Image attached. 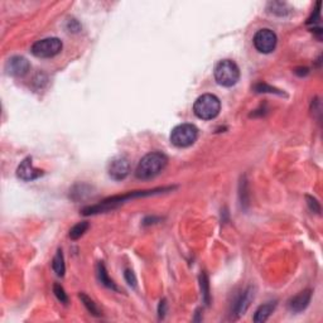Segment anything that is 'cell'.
Returning <instances> with one entry per match:
<instances>
[{
  "instance_id": "cell-1",
  "label": "cell",
  "mask_w": 323,
  "mask_h": 323,
  "mask_svg": "<svg viewBox=\"0 0 323 323\" xmlns=\"http://www.w3.org/2000/svg\"><path fill=\"white\" fill-rule=\"evenodd\" d=\"M176 187H158V188L153 189H147V191H133L129 192L126 195L123 196H113V197H109L106 200L101 201L100 203L94 206H89V207L84 208L82 210V215L90 216V215H96V213L106 212V211H110L116 208L118 206L123 205L126 201L133 200V198L138 197H145V196H154L159 195V193H166V192L173 191Z\"/></svg>"
},
{
  "instance_id": "cell-2",
  "label": "cell",
  "mask_w": 323,
  "mask_h": 323,
  "mask_svg": "<svg viewBox=\"0 0 323 323\" xmlns=\"http://www.w3.org/2000/svg\"><path fill=\"white\" fill-rule=\"evenodd\" d=\"M167 163H168V158L166 157V154L160 152H152L139 160L135 169V176L142 181L153 179L164 171Z\"/></svg>"
},
{
  "instance_id": "cell-3",
  "label": "cell",
  "mask_w": 323,
  "mask_h": 323,
  "mask_svg": "<svg viewBox=\"0 0 323 323\" xmlns=\"http://www.w3.org/2000/svg\"><path fill=\"white\" fill-rule=\"evenodd\" d=\"M220 100L212 94H205L200 96L193 105V113L202 120H212L220 114Z\"/></svg>"
},
{
  "instance_id": "cell-4",
  "label": "cell",
  "mask_w": 323,
  "mask_h": 323,
  "mask_svg": "<svg viewBox=\"0 0 323 323\" xmlns=\"http://www.w3.org/2000/svg\"><path fill=\"white\" fill-rule=\"evenodd\" d=\"M240 79V70L231 60H222L215 67V80L223 87H231Z\"/></svg>"
},
{
  "instance_id": "cell-5",
  "label": "cell",
  "mask_w": 323,
  "mask_h": 323,
  "mask_svg": "<svg viewBox=\"0 0 323 323\" xmlns=\"http://www.w3.org/2000/svg\"><path fill=\"white\" fill-rule=\"evenodd\" d=\"M198 138V129L193 124L177 125L171 133V143L177 148L191 147Z\"/></svg>"
},
{
  "instance_id": "cell-6",
  "label": "cell",
  "mask_w": 323,
  "mask_h": 323,
  "mask_svg": "<svg viewBox=\"0 0 323 323\" xmlns=\"http://www.w3.org/2000/svg\"><path fill=\"white\" fill-rule=\"evenodd\" d=\"M62 41L60 38L51 37L45 40L37 41L35 45L32 46V55L38 58H51L57 56L62 51Z\"/></svg>"
},
{
  "instance_id": "cell-7",
  "label": "cell",
  "mask_w": 323,
  "mask_h": 323,
  "mask_svg": "<svg viewBox=\"0 0 323 323\" xmlns=\"http://www.w3.org/2000/svg\"><path fill=\"white\" fill-rule=\"evenodd\" d=\"M276 41L278 40H276L275 33L271 29L264 28L255 33L252 43L260 53H270L275 50Z\"/></svg>"
},
{
  "instance_id": "cell-8",
  "label": "cell",
  "mask_w": 323,
  "mask_h": 323,
  "mask_svg": "<svg viewBox=\"0 0 323 323\" xmlns=\"http://www.w3.org/2000/svg\"><path fill=\"white\" fill-rule=\"evenodd\" d=\"M109 176L115 181H123L130 173V163L125 157H116L111 159L108 167Z\"/></svg>"
},
{
  "instance_id": "cell-9",
  "label": "cell",
  "mask_w": 323,
  "mask_h": 323,
  "mask_svg": "<svg viewBox=\"0 0 323 323\" xmlns=\"http://www.w3.org/2000/svg\"><path fill=\"white\" fill-rule=\"evenodd\" d=\"M45 174V172L42 169H38L33 166V160H32L31 157L23 159L21 164L18 166V169H17V176L18 178H21L22 181H35V179L40 178Z\"/></svg>"
},
{
  "instance_id": "cell-10",
  "label": "cell",
  "mask_w": 323,
  "mask_h": 323,
  "mask_svg": "<svg viewBox=\"0 0 323 323\" xmlns=\"http://www.w3.org/2000/svg\"><path fill=\"white\" fill-rule=\"evenodd\" d=\"M29 67L28 60L22 56H14L7 62V71L12 76H24L29 71Z\"/></svg>"
},
{
  "instance_id": "cell-11",
  "label": "cell",
  "mask_w": 323,
  "mask_h": 323,
  "mask_svg": "<svg viewBox=\"0 0 323 323\" xmlns=\"http://www.w3.org/2000/svg\"><path fill=\"white\" fill-rule=\"evenodd\" d=\"M310 298H312V290L310 289H304L300 293H298L297 295L289 300V309L294 313L303 312L305 308L308 307L310 302Z\"/></svg>"
},
{
  "instance_id": "cell-12",
  "label": "cell",
  "mask_w": 323,
  "mask_h": 323,
  "mask_svg": "<svg viewBox=\"0 0 323 323\" xmlns=\"http://www.w3.org/2000/svg\"><path fill=\"white\" fill-rule=\"evenodd\" d=\"M254 295H255V289L252 288V286H249V288L245 289L244 292L241 293V295H240L239 299L236 300V303H235L234 305V313L237 315V317L245 314V312H246L247 308H249L250 303H251L252 299H254Z\"/></svg>"
},
{
  "instance_id": "cell-13",
  "label": "cell",
  "mask_w": 323,
  "mask_h": 323,
  "mask_svg": "<svg viewBox=\"0 0 323 323\" xmlns=\"http://www.w3.org/2000/svg\"><path fill=\"white\" fill-rule=\"evenodd\" d=\"M275 307H276V302H268L265 303V304L260 305V307L256 309V312H255L252 320H254L255 323L265 322V320L270 317L271 313L274 312Z\"/></svg>"
},
{
  "instance_id": "cell-14",
  "label": "cell",
  "mask_w": 323,
  "mask_h": 323,
  "mask_svg": "<svg viewBox=\"0 0 323 323\" xmlns=\"http://www.w3.org/2000/svg\"><path fill=\"white\" fill-rule=\"evenodd\" d=\"M98 276H99V280H100V283L103 284V285H105L106 288L111 289V290H116V292H118L119 288L116 286V284L114 283L113 279H110V276H109L108 274V270H106L105 265H104L103 263H99L98 265Z\"/></svg>"
},
{
  "instance_id": "cell-15",
  "label": "cell",
  "mask_w": 323,
  "mask_h": 323,
  "mask_svg": "<svg viewBox=\"0 0 323 323\" xmlns=\"http://www.w3.org/2000/svg\"><path fill=\"white\" fill-rule=\"evenodd\" d=\"M268 11L271 14H275L279 17H284L290 13V8L288 7V4L283 3V2H270L268 4Z\"/></svg>"
},
{
  "instance_id": "cell-16",
  "label": "cell",
  "mask_w": 323,
  "mask_h": 323,
  "mask_svg": "<svg viewBox=\"0 0 323 323\" xmlns=\"http://www.w3.org/2000/svg\"><path fill=\"white\" fill-rule=\"evenodd\" d=\"M52 268L55 270V273L57 274L58 276L65 275V271H66V266H65V257H63L62 250H58L57 254L55 255L52 261Z\"/></svg>"
},
{
  "instance_id": "cell-17",
  "label": "cell",
  "mask_w": 323,
  "mask_h": 323,
  "mask_svg": "<svg viewBox=\"0 0 323 323\" xmlns=\"http://www.w3.org/2000/svg\"><path fill=\"white\" fill-rule=\"evenodd\" d=\"M89 227L90 223L87 222V221H81V222L76 223V225L70 230V237H71L72 240H79L80 237L84 236L85 232L89 230Z\"/></svg>"
},
{
  "instance_id": "cell-18",
  "label": "cell",
  "mask_w": 323,
  "mask_h": 323,
  "mask_svg": "<svg viewBox=\"0 0 323 323\" xmlns=\"http://www.w3.org/2000/svg\"><path fill=\"white\" fill-rule=\"evenodd\" d=\"M80 299L82 300L84 305L87 308V310H89L92 315H95V317H100L101 315L100 309H99V307L96 305V303H95L91 298L87 297L85 293H81V294H80Z\"/></svg>"
},
{
  "instance_id": "cell-19",
  "label": "cell",
  "mask_w": 323,
  "mask_h": 323,
  "mask_svg": "<svg viewBox=\"0 0 323 323\" xmlns=\"http://www.w3.org/2000/svg\"><path fill=\"white\" fill-rule=\"evenodd\" d=\"M200 285L203 302L208 305L210 304V284H208V278L205 273H202L200 275Z\"/></svg>"
},
{
  "instance_id": "cell-20",
  "label": "cell",
  "mask_w": 323,
  "mask_h": 323,
  "mask_svg": "<svg viewBox=\"0 0 323 323\" xmlns=\"http://www.w3.org/2000/svg\"><path fill=\"white\" fill-rule=\"evenodd\" d=\"M53 293H55L56 298H57L61 303H63V304H67V303H69V297H67L66 292H65V289H63L62 285L56 283L55 285H53Z\"/></svg>"
},
{
  "instance_id": "cell-21",
  "label": "cell",
  "mask_w": 323,
  "mask_h": 323,
  "mask_svg": "<svg viewBox=\"0 0 323 323\" xmlns=\"http://www.w3.org/2000/svg\"><path fill=\"white\" fill-rule=\"evenodd\" d=\"M254 89H255V91H256V92H269V94L284 95V92H281L280 90L274 89V87L269 86V85H266V84H263V82H260V84L255 85Z\"/></svg>"
},
{
  "instance_id": "cell-22",
  "label": "cell",
  "mask_w": 323,
  "mask_h": 323,
  "mask_svg": "<svg viewBox=\"0 0 323 323\" xmlns=\"http://www.w3.org/2000/svg\"><path fill=\"white\" fill-rule=\"evenodd\" d=\"M319 18H320V2H317V6H315V9H314V11H313L312 16H310L309 18H308L307 24H313V26H314V24L318 23V21H319Z\"/></svg>"
},
{
  "instance_id": "cell-23",
  "label": "cell",
  "mask_w": 323,
  "mask_h": 323,
  "mask_svg": "<svg viewBox=\"0 0 323 323\" xmlns=\"http://www.w3.org/2000/svg\"><path fill=\"white\" fill-rule=\"evenodd\" d=\"M305 200H307V203L308 206H309L310 211H313V212L315 213L320 212V206L314 197H312V196H305Z\"/></svg>"
},
{
  "instance_id": "cell-24",
  "label": "cell",
  "mask_w": 323,
  "mask_h": 323,
  "mask_svg": "<svg viewBox=\"0 0 323 323\" xmlns=\"http://www.w3.org/2000/svg\"><path fill=\"white\" fill-rule=\"evenodd\" d=\"M124 278L130 286L137 285V278H135V274L132 269H126L125 273H124Z\"/></svg>"
},
{
  "instance_id": "cell-25",
  "label": "cell",
  "mask_w": 323,
  "mask_h": 323,
  "mask_svg": "<svg viewBox=\"0 0 323 323\" xmlns=\"http://www.w3.org/2000/svg\"><path fill=\"white\" fill-rule=\"evenodd\" d=\"M166 313H167V300L162 299L159 302V305H158V315H159L160 319H163Z\"/></svg>"
}]
</instances>
